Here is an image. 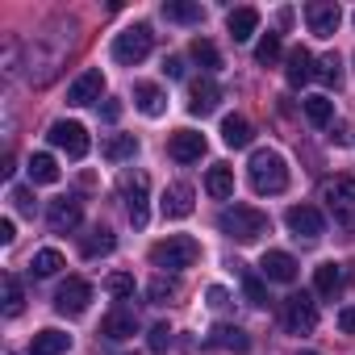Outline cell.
Returning <instances> with one entry per match:
<instances>
[{"label": "cell", "mask_w": 355, "mask_h": 355, "mask_svg": "<svg viewBox=\"0 0 355 355\" xmlns=\"http://www.w3.org/2000/svg\"><path fill=\"white\" fill-rule=\"evenodd\" d=\"M218 230L230 234L234 243H259L263 234H272V218L255 205H230L218 214Z\"/></svg>", "instance_id": "1"}, {"label": "cell", "mask_w": 355, "mask_h": 355, "mask_svg": "<svg viewBox=\"0 0 355 355\" xmlns=\"http://www.w3.org/2000/svg\"><path fill=\"white\" fill-rule=\"evenodd\" d=\"M247 175H251V189L259 197H276V193L288 189V163L276 150H255L251 163H247Z\"/></svg>", "instance_id": "2"}, {"label": "cell", "mask_w": 355, "mask_h": 355, "mask_svg": "<svg viewBox=\"0 0 355 355\" xmlns=\"http://www.w3.org/2000/svg\"><path fill=\"white\" fill-rule=\"evenodd\" d=\"M197 259H201V243L189 234H167L150 247V263L159 272H180V268H193Z\"/></svg>", "instance_id": "3"}, {"label": "cell", "mask_w": 355, "mask_h": 355, "mask_svg": "<svg viewBox=\"0 0 355 355\" xmlns=\"http://www.w3.org/2000/svg\"><path fill=\"white\" fill-rule=\"evenodd\" d=\"M322 201H326L330 218L343 230H355V180H351V175H334V180H326Z\"/></svg>", "instance_id": "4"}, {"label": "cell", "mask_w": 355, "mask_h": 355, "mask_svg": "<svg viewBox=\"0 0 355 355\" xmlns=\"http://www.w3.org/2000/svg\"><path fill=\"white\" fill-rule=\"evenodd\" d=\"M150 42H155V34H150V26H130V30H121L117 38H113V63H121V67H134V63H142L146 55H150Z\"/></svg>", "instance_id": "5"}, {"label": "cell", "mask_w": 355, "mask_h": 355, "mask_svg": "<svg viewBox=\"0 0 355 355\" xmlns=\"http://www.w3.org/2000/svg\"><path fill=\"white\" fill-rule=\"evenodd\" d=\"M88 305H92V284L80 280V276H67V280L59 284V293H55V309H59L63 318H80Z\"/></svg>", "instance_id": "6"}, {"label": "cell", "mask_w": 355, "mask_h": 355, "mask_svg": "<svg viewBox=\"0 0 355 355\" xmlns=\"http://www.w3.org/2000/svg\"><path fill=\"white\" fill-rule=\"evenodd\" d=\"M46 138H51V146H59L67 159H84L88 146H92V142H88V130H84L80 121H55Z\"/></svg>", "instance_id": "7"}, {"label": "cell", "mask_w": 355, "mask_h": 355, "mask_svg": "<svg viewBox=\"0 0 355 355\" xmlns=\"http://www.w3.org/2000/svg\"><path fill=\"white\" fill-rule=\"evenodd\" d=\"M146 189H150V180L142 171H130V175H121V197H125V214H130V222L142 230L146 226Z\"/></svg>", "instance_id": "8"}, {"label": "cell", "mask_w": 355, "mask_h": 355, "mask_svg": "<svg viewBox=\"0 0 355 355\" xmlns=\"http://www.w3.org/2000/svg\"><path fill=\"white\" fill-rule=\"evenodd\" d=\"M284 326H288L293 334H309V330L318 326V301H313L309 293H293V297L284 301Z\"/></svg>", "instance_id": "9"}, {"label": "cell", "mask_w": 355, "mask_h": 355, "mask_svg": "<svg viewBox=\"0 0 355 355\" xmlns=\"http://www.w3.org/2000/svg\"><path fill=\"white\" fill-rule=\"evenodd\" d=\"M284 226L293 230V239H305V243L322 239V230H326V222H322V214H318L313 205H288Z\"/></svg>", "instance_id": "10"}, {"label": "cell", "mask_w": 355, "mask_h": 355, "mask_svg": "<svg viewBox=\"0 0 355 355\" xmlns=\"http://www.w3.org/2000/svg\"><path fill=\"white\" fill-rule=\"evenodd\" d=\"M80 218H84L80 197H59V201H51V209H46V226H51L55 234H71V230L80 226Z\"/></svg>", "instance_id": "11"}, {"label": "cell", "mask_w": 355, "mask_h": 355, "mask_svg": "<svg viewBox=\"0 0 355 355\" xmlns=\"http://www.w3.org/2000/svg\"><path fill=\"white\" fill-rule=\"evenodd\" d=\"M305 21H309V34L318 38H330L343 21V9L330 5V0H313V5H305Z\"/></svg>", "instance_id": "12"}, {"label": "cell", "mask_w": 355, "mask_h": 355, "mask_svg": "<svg viewBox=\"0 0 355 355\" xmlns=\"http://www.w3.org/2000/svg\"><path fill=\"white\" fill-rule=\"evenodd\" d=\"M193 184H171V189H163V197H159V209H163V218L167 222H184L189 214H193Z\"/></svg>", "instance_id": "13"}, {"label": "cell", "mask_w": 355, "mask_h": 355, "mask_svg": "<svg viewBox=\"0 0 355 355\" xmlns=\"http://www.w3.org/2000/svg\"><path fill=\"white\" fill-rule=\"evenodd\" d=\"M167 155L175 163H197L205 155V134H197V130H175L171 142H167Z\"/></svg>", "instance_id": "14"}, {"label": "cell", "mask_w": 355, "mask_h": 355, "mask_svg": "<svg viewBox=\"0 0 355 355\" xmlns=\"http://www.w3.org/2000/svg\"><path fill=\"white\" fill-rule=\"evenodd\" d=\"M313 76H318L313 55H309L305 46H293V51L284 55V80H288V88H305Z\"/></svg>", "instance_id": "15"}, {"label": "cell", "mask_w": 355, "mask_h": 355, "mask_svg": "<svg viewBox=\"0 0 355 355\" xmlns=\"http://www.w3.org/2000/svg\"><path fill=\"white\" fill-rule=\"evenodd\" d=\"M105 96V76H101V67H88L80 80H71V88H67V105H92V101H101Z\"/></svg>", "instance_id": "16"}, {"label": "cell", "mask_w": 355, "mask_h": 355, "mask_svg": "<svg viewBox=\"0 0 355 355\" xmlns=\"http://www.w3.org/2000/svg\"><path fill=\"white\" fill-rule=\"evenodd\" d=\"M218 101H222V88H218V80H209V76L189 88V113H193V117H209V113L218 109Z\"/></svg>", "instance_id": "17"}, {"label": "cell", "mask_w": 355, "mask_h": 355, "mask_svg": "<svg viewBox=\"0 0 355 355\" xmlns=\"http://www.w3.org/2000/svg\"><path fill=\"white\" fill-rule=\"evenodd\" d=\"M259 272H263L268 280H276V284H293V280H297V259H293L288 251H268V255L259 259Z\"/></svg>", "instance_id": "18"}, {"label": "cell", "mask_w": 355, "mask_h": 355, "mask_svg": "<svg viewBox=\"0 0 355 355\" xmlns=\"http://www.w3.org/2000/svg\"><path fill=\"white\" fill-rule=\"evenodd\" d=\"M255 30H259V9H251V5L230 9V17H226V34H230L234 42H247Z\"/></svg>", "instance_id": "19"}, {"label": "cell", "mask_w": 355, "mask_h": 355, "mask_svg": "<svg viewBox=\"0 0 355 355\" xmlns=\"http://www.w3.org/2000/svg\"><path fill=\"white\" fill-rule=\"evenodd\" d=\"M134 105H138V113H146V117H163L167 96H163L159 84H134Z\"/></svg>", "instance_id": "20"}, {"label": "cell", "mask_w": 355, "mask_h": 355, "mask_svg": "<svg viewBox=\"0 0 355 355\" xmlns=\"http://www.w3.org/2000/svg\"><path fill=\"white\" fill-rule=\"evenodd\" d=\"M251 138H255V130H251V121H247V117H239V113L222 117V142H226V146L243 150V146H251Z\"/></svg>", "instance_id": "21"}, {"label": "cell", "mask_w": 355, "mask_h": 355, "mask_svg": "<svg viewBox=\"0 0 355 355\" xmlns=\"http://www.w3.org/2000/svg\"><path fill=\"white\" fill-rule=\"evenodd\" d=\"M313 288H318V297H338V293H343V268H338L334 259L318 263V268H313Z\"/></svg>", "instance_id": "22"}, {"label": "cell", "mask_w": 355, "mask_h": 355, "mask_svg": "<svg viewBox=\"0 0 355 355\" xmlns=\"http://www.w3.org/2000/svg\"><path fill=\"white\" fill-rule=\"evenodd\" d=\"M63 351H71V334H63V330H38L34 334V343H30V355H63Z\"/></svg>", "instance_id": "23"}, {"label": "cell", "mask_w": 355, "mask_h": 355, "mask_svg": "<svg viewBox=\"0 0 355 355\" xmlns=\"http://www.w3.org/2000/svg\"><path fill=\"white\" fill-rule=\"evenodd\" d=\"M205 193H209V197H218V201L234 197V167L214 163V167H209V175H205Z\"/></svg>", "instance_id": "24"}, {"label": "cell", "mask_w": 355, "mask_h": 355, "mask_svg": "<svg viewBox=\"0 0 355 355\" xmlns=\"http://www.w3.org/2000/svg\"><path fill=\"white\" fill-rule=\"evenodd\" d=\"M134 330H138V318H134L130 309H113V313H105V322H101V334H105V338H117V343L130 338Z\"/></svg>", "instance_id": "25"}, {"label": "cell", "mask_w": 355, "mask_h": 355, "mask_svg": "<svg viewBox=\"0 0 355 355\" xmlns=\"http://www.w3.org/2000/svg\"><path fill=\"white\" fill-rule=\"evenodd\" d=\"M209 343L214 347H226V351H239V355H247L251 351V334L247 330H239V326H214V334H209Z\"/></svg>", "instance_id": "26"}, {"label": "cell", "mask_w": 355, "mask_h": 355, "mask_svg": "<svg viewBox=\"0 0 355 355\" xmlns=\"http://www.w3.org/2000/svg\"><path fill=\"white\" fill-rule=\"evenodd\" d=\"M26 171H30V180H34V184H55V180H59V163H55V155H46V150L30 155Z\"/></svg>", "instance_id": "27"}, {"label": "cell", "mask_w": 355, "mask_h": 355, "mask_svg": "<svg viewBox=\"0 0 355 355\" xmlns=\"http://www.w3.org/2000/svg\"><path fill=\"white\" fill-rule=\"evenodd\" d=\"M101 155H105L109 163H125V159L138 155V138H134V134H113V138L101 146Z\"/></svg>", "instance_id": "28"}, {"label": "cell", "mask_w": 355, "mask_h": 355, "mask_svg": "<svg viewBox=\"0 0 355 355\" xmlns=\"http://www.w3.org/2000/svg\"><path fill=\"white\" fill-rule=\"evenodd\" d=\"M163 17H167V21H180V26H193V21L205 17V9L193 5V0H167V5H163Z\"/></svg>", "instance_id": "29"}, {"label": "cell", "mask_w": 355, "mask_h": 355, "mask_svg": "<svg viewBox=\"0 0 355 355\" xmlns=\"http://www.w3.org/2000/svg\"><path fill=\"white\" fill-rule=\"evenodd\" d=\"M301 105H305V117H309L313 125H330V121H334V101H330V96H305Z\"/></svg>", "instance_id": "30"}, {"label": "cell", "mask_w": 355, "mask_h": 355, "mask_svg": "<svg viewBox=\"0 0 355 355\" xmlns=\"http://www.w3.org/2000/svg\"><path fill=\"white\" fill-rule=\"evenodd\" d=\"M117 247V239H113V230H105V226H96L88 239H84V259H96V255H109Z\"/></svg>", "instance_id": "31"}, {"label": "cell", "mask_w": 355, "mask_h": 355, "mask_svg": "<svg viewBox=\"0 0 355 355\" xmlns=\"http://www.w3.org/2000/svg\"><path fill=\"white\" fill-rule=\"evenodd\" d=\"M189 55L205 67V71H218L222 67V55H218V46L209 42V38H193V46H189Z\"/></svg>", "instance_id": "32"}, {"label": "cell", "mask_w": 355, "mask_h": 355, "mask_svg": "<svg viewBox=\"0 0 355 355\" xmlns=\"http://www.w3.org/2000/svg\"><path fill=\"white\" fill-rule=\"evenodd\" d=\"M26 309V288H21V280L9 272L5 276V318H17Z\"/></svg>", "instance_id": "33"}, {"label": "cell", "mask_w": 355, "mask_h": 355, "mask_svg": "<svg viewBox=\"0 0 355 355\" xmlns=\"http://www.w3.org/2000/svg\"><path fill=\"white\" fill-rule=\"evenodd\" d=\"M318 80L330 84V88H338V84H343V59H338V55H322V59H318Z\"/></svg>", "instance_id": "34"}, {"label": "cell", "mask_w": 355, "mask_h": 355, "mask_svg": "<svg viewBox=\"0 0 355 355\" xmlns=\"http://www.w3.org/2000/svg\"><path fill=\"white\" fill-rule=\"evenodd\" d=\"M30 268H34V276H55V272L63 268V255H59L55 247H46V251H38V255L30 259Z\"/></svg>", "instance_id": "35"}, {"label": "cell", "mask_w": 355, "mask_h": 355, "mask_svg": "<svg viewBox=\"0 0 355 355\" xmlns=\"http://www.w3.org/2000/svg\"><path fill=\"white\" fill-rule=\"evenodd\" d=\"M276 59H280V34H263V38H259V46H255V63L272 67Z\"/></svg>", "instance_id": "36"}, {"label": "cell", "mask_w": 355, "mask_h": 355, "mask_svg": "<svg viewBox=\"0 0 355 355\" xmlns=\"http://www.w3.org/2000/svg\"><path fill=\"white\" fill-rule=\"evenodd\" d=\"M105 293H109V297H117V301L134 297V276H125V272H113V276L105 280Z\"/></svg>", "instance_id": "37"}, {"label": "cell", "mask_w": 355, "mask_h": 355, "mask_svg": "<svg viewBox=\"0 0 355 355\" xmlns=\"http://www.w3.org/2000/svg\"><path fill=\"white\" fill-rule=\"evenodd\" d=\"M243 293H247V301H251L255 309H263V305H268V288H263V280H259V276H251V272H243Z\"/></svg>", "instance_id": "38"}, {"label": "cell", "mask_w": 355, "mask_h": 355, "mask_svg": "<svg viewBox=\"0 0 355 355\" xmlns=\"http://www.w3.org/2000/svg\"><path fill=\"white\" fill-rule=\"evenodd\" d=\"M146 347H150V355H167V347H171V326H167V322L150 326V334H146Z\"/></svg>", "instance_id": "39"}, {"label": "cell", "mask_w": 355, "mask_h": 355, "mask_svg": "<svg viewBox=\"0 0 355 355\" xmlns=\"http://www.w3.org/2000/svg\"><path fill=\"white\" fill-rule=\"evenodd\" d=\"M146 297H150L155 305H167V301L175 297V284H171V280H155V284L146 288Z\"/></svg>", "instance_id": "40"}, {"label": "cell", "mask_w": 355, "mask_h": 355, "mask_svg": "<svg viewBox=\"0 0 355 355\" xmlns=\"http://www.w3.org/2000/svg\"><path fill=\"white\" fill-rule=\"evenodd\" d=\"M9 197H13V205H17L21 214H30V218H34V193H30V189H13Z\"/></svg>", "instance_id": "41"}, {"label": "cell", "mask_w": 355, "mask_h": 355, "mask_svg": "<svg viewBox=\"0 0 355 355\" xmlns=\"http://www.w3.org/2000/svg\"><path fill=\"white\" fill-rule=\"evenodd\" d=\"M205 297H209V305H214V309H226V305H230V293H226L222 284H214V288H209Z\"/></svg>", "instance_id": "42"}, {"label": "cell", "mask_w": 355, "mask_h": 355, "mask_svg": "<svg viewBox=\"0 0 355 355\" xmlns=\"http://www.w3.org/2000/svg\"><path fill=\"white\" fill-rule=\"evenodd\" d=\"M338 330H343V334H355V305L338 309Z\"/></svg>", "instance_id": "43"}, {"label": "cell", "mask_w": 355, "mask_h": 355, "mask_svg": "<svg viewBox=\"0 0 355 355\" xmlns=\"http://www.w3.org/2000/svg\"><path fill=\"white\" fill-rule=\"evenodd\" d=\"M163 71H167L171 80H180V76H184V59H175V55H167V59H163Z\"/></svg>", "instance_id": "44"}, {"label": "cell", "mask_w": 355, "mask_h": 355, "mask_svg": "<svg viewBox=\"0 0 355 355\" xmlns=\"http://www.w3.org/2000/svg\"><path fill=\"white\" fill-rule=\"evenodd\" d=\"M13 239H17V230H13V218H5V222H0V243H5V247H9Z\"/></svg>", "instance_id": "45"}, {"label": "cell", "mask_w": 355, "mask_h": 355, "mask_svg": "<svg viewBox=\"0 0 355 355\" xmlns=\"http://www.w3.org/2000/svg\"><path fill=\"white\" fill-rule=\"evenodd\" d=\"M101 117H105V121H117V117H121V105H117V101H105Z\"/></svg>", "instance_id": "46"}, {"label": "cell", "mask_w": 355, "mask_h": 355, "mask_svg": "<svg viewBox=\"0 0 355 355\" xmlns=\"http://www.w3.org/2000/svg\"><path fill=\"white\" fill-rule=\"evenodd\" d=\"M297 355H318V351H297Z\"/></svg>", "instance_id": "47"}]
</instances>
